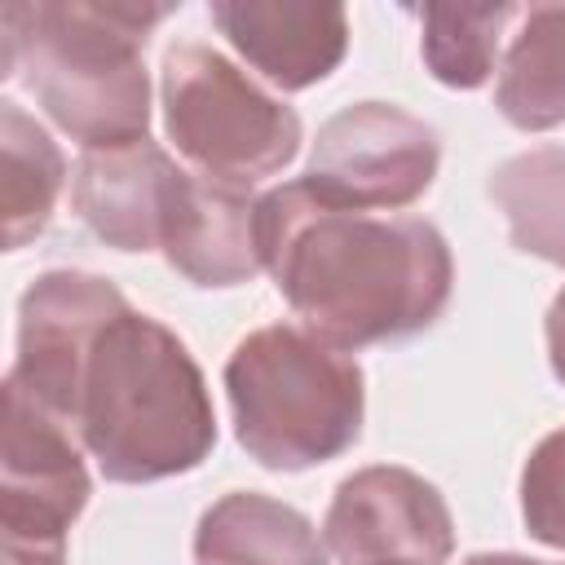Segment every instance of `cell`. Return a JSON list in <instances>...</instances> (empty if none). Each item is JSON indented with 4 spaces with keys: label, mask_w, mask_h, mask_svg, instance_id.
<instances>
[{
    "label": "cell",
    "mask_w": 565,
    "mask_h": 565,
    "mask_svg": "<svg viewBox=\"0 0 565 565\" xmlns=\"http://www.w3.org/2000/svg\"><path fill=\"white\" fill-rule=\"evenodd\" d=\"M260 256L300 327L344 353L428 331L455 291L433 221L335 207L305 177L260 194Z\"/></svg>",
    "instance_id": "cell-1"
},
{
    "label": "cell",
    "mask_w": 565,
    "mask_h": 565,
    "mask_svg": "<svg viewBox=\"0 0 565 565\" xmlns=\"http://www.w3.org/2000/svg\"><path fill=\"white\" fill-rule=\"evenodd\" d=\"M177 4L35 0L0 9V79H22L84 150L150 137L146 35Z\"/></svg>",
    "instance_id": "cell-2"
},
{
    "label": "cell",
    "mask_w": 565,
    "mask_h": 565,
    "mask_svg": "<svg viewBox=\"0 0 565 565\" xmlns=\"http://www.w3.org/2000/svg\"><path fill=\"white\" fill-rule=\"evenodd\" d=\"M75 437L115 486L194 472L216 446V411L185 340L150 313H119L88 358Z\"/></svg>",
    "instance_id": "cell-3"
},
{
    "label": "cell",
    "mask_w": 565,
    "mask_h": 565,
    "mask_svg": "<svg viewBox=\"0 0 565 565\" xmlns=\"http://www.w3.org/2000/svg\"><path fill=\"white\" fill-rule=\"evenodd\" d=\"M225 397L238 446L274 472L318 468L362 437V366L300 322L247 331L225 362Z\"/></svg>",
    "instance_id": "cell-4"
},
{
    "label": "cell",
    "mask_w": 565,
    "mask_h": 565,
    "mask_svg": "<svg viewBox=\"0 0 565 565\" xmlns=\"http://www.w3.org/2000/svg\"><path fill=\"white\" fill-rule=\"evenodd\" d=\"M159 106L177 154L199 177L243 190L282 172L305 141L296 106L199 40L168 44L159 66Z\"/></svg>",
    "instance_id": "cell-5"
},
{
    "label": "cell",
    "mask_w": 565,
    "mask_h": 565,
    "mask_svg": "<svg viewBox=\"0 0 565 565\" xmlns=\"http://www.w3.org/2000/svg\"><path fill=\"white\" fill-rule=\"evenodd\" d=\"M437 168L441 141L433 124L393 102H353L318 128L305 181L335 207L397 212L428 194Z\"/></svg>",
    "instance_id": "cell-6"
},
{
    "label": "cell",
    "mask_w": 565,
    "mask_h": 565,
    "mask_svg": "<svg viewBox=\"0 0 565 565\" xmlns=\"http://www.w3.org/2000/svg\"><path fill=\"white\" fill-rule=\"evenodd\" d=\"M128 309V296L102 274L44 269L18 300V358L4 380L75 428L88 358L102 331Z\"/></svg>",
    "instance_id": "cell-7"
},
{
    "label": "cell",
    "mask_w": 565,
    "mask_h": 565,
    "mask_svg": "<svg viewBox=\"0 0 565 565\" xmlns=\"http://www.w3.org/2000/svg\"><path fill=\"white\" fill-rule=\"evenodd\" d=\"M322 543L340 565H446L455 521L433 481L402 463H371L335 486Z\"/></svg>",
    "instance_id": "cell-8"
},
{
    "label": "cell",
    "mask_w": 565,
    "mask_h": 565,
    "mask_svg": "<svg viewBox=\"0 0 565 565\" xmlns=\"http://www.w3.org/2000/svg\"><path fill=\"white\" fill-rule=\"evenodd\" d=\"M93 481L71 424L35 406L4 380V446H0V534L66 539L88 508Z\"/></svg>",
    "instance_id": "cell-9"
},
{
    "label": "cell",
    "mask_w": 565,
    "mask_h": 565,
    "mask_svg": "<svg viewBox=\"0 0 565 565\" xmlns=\"http://www.w3.org/2000/svg\"><path fill=\"white\" fill-rule=\"evenodd\" d=\"M185 168L150 137L106 150H84L71 181L79 221L115 252H163Z\"/></svg>",
    "instance_id": "cell-10"
},
{
    "label": "cell",
    "mask_w": 565,
    "mask_h": 565,
    "mask_svg": "<svg viewBox=\"0 0 565 565\" xmlns=\"http://www.w3.org/2000/svg\"><path fill=\"white\" fill-rule=\"evenodd\" d=\"M216 31L234 44V53L282 93H300L322 84L349 49V13L344 4L313 0H212L207 4Z\"/></svg>",
    "instance_id": "cell-11"
},
{
    "label": "cell",
    "mask_w": 565,
    "mask_h": 565,
    "mask_svg": "<svg viewBox=\"0 0 565 565\" xmlns=\"http://www.w3.org/2000/svg\"><path fill=\"white\" fill-rule=\"evenodd\" d=\"M163 260L194 287H238L265 269L260 199L243 185L185 177L163 234Z\"/></svg>",
    "instance_id": "cell-12"
},
{
    "label": "cell",
    "mask_w": 565,
    "mask_h": 565,
    "mask_svg": "<svg viewBox=\"0 0 565 565\" xmlns=\"http://www.w3.org/2000/svg\"><path fill=\"white\" fill-rule=\"evenodd\" d=\"M194 565H331V552L300 508L230 490L199 516Z\"/></svg>",
    "instance_id": "cell-13"
},
{
    "label": "cell",
    "mask_w": 565,
    "mask_h": 565,
    "mask_svg": "<svg viewBox=\"0 0 565 565\" xmlns=\"http://www.w3.org/2000/svg\"><path fill=\"white\" fill-rule=\"evenodd\" d=\"M494 106L521 132L565 124V4L521 9V26L499 66Z\"/></svg>",
    "instance_id": "cell-14"
},
{
    "label": "cell",
    "mask_w": 565,
    "mask_h": 565,
    "mask_svg": "<svg viewBox=\"0 0 565 565\" xmlns=\"http://www.w3.org/2000/svg\"><path fill=\"white\" fill-rule=\"evenodd\" d=\"M66 185V154L18 102H0V216L4 247L18 252L40 238Z\"/></svg>",
    "instance_id": "cell-15"
},
{
    "label": "cell",
    "mask_w": 565,
    "mask_h": 565,
    "mask_svg": "<svg viewBox=\"0 0 565 565\" xmlns=\"http://www.w3.org/2000/svg\"><path fill=\"white\" fill-rule=\"evenodd\" d=\"M512 247L565 269V146H530L490 172Z\"/></svg>",
    "instance_id": "cell-16"
},
{
    "label": "cell",
    "mask_w": 565,
    "mask_h": 565,
    "mask_svg": "<svg viewBox=\"0 0 565 565\" xmlns=\"http://www.w3.org/2000/svg\"><path fill=\"white\" fill-rule=\"evenodd\" d=\"M419 18V53L437 84L472 93L494 75L499 40L512 18H521L516 4H424L411 9Z\"/></svg>",
    "instance_id": "cell-17"
},
{
    "label": "cell",
    "mask_w": 565,
    "mask_h": 565,
    "mask_svg": "<svg viewBox=\"0 0 565 565\" xmlns=\"http://www.w3.org/2000/svg\"><path fill=\"white\" fill-rule=\"evenodd\" d=\"M521 521L534 543L565 552V428H552L521 468Z\"/></svg>",
    "instance_id": "cell-18"
},
{
    "label": "cell",
    "mask_w": 565,
    "mask_h": 565,
    "mask_svg": "<svg viewBox=\"0 0 565 565\" xmlns=\"http://www.w3.org/2000/svg\"><path fill=\"white\" fill-rule=\"evenodd\" d=\"M4 565H66V539H35V534H0Z\"/></svg>",
    "instance_id": "cell-19"
},
{
    "label": "cell",
    "mask_w": 565,
    "mask_h": 565,
    "mask_svg": "<svg viewBox=\"0 0 565 565\" xmlns=\"http://www.w3.org/2000/svg\"><path fill=\"white\" fill-rule=\"evenodd\" d=\"M543 335H547V362H552V375H556V384L565 388V287H561V291L552 296V305H547Z\"/></svg>",
    "instance_id": "cell-20"
},
{
    "label": "cell",
    "mask_w": 565,
    "mask_h": 565,
    "mask_svg": "<svg viewBox=\"0 0 565 565\" xmlns=\"http://www.w3.org/2000/svg\"><path fill=\"white\" fill-rule=\"evenodd\" d=\"M463 565H565V561H539V556H521V552H472Z\"/></svg>",
    "instance_id": "cell-21"
}]
</instances>
